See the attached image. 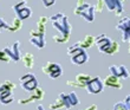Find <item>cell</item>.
<instances>
[{
	"instance_id": "cell-23",
	"label": "cell",
	"mask_w": 130,
	"mask_h": 110,
	"mask_svg": "<svg viewBox=\"0 0 130 110\" xmlns=\"http://www.w3.org/2000/svg\"><path fill=\"white\" fill-rule=\"evenodd\" d=\"M104 6H105V4L103 0H97V4L95 5V11L99 12V13H102L103 10H104Z\"/></svg>"
},
{
	"instance_id": "cell-13",
	"label": "cell",
	"mask_w": 130,
	"mask_h": 110,
	"mask_svg": "<svg viewBox=\"0 0 130 110\" xmlns=\"http://www.w3.org/2000/svg\"><path fill=\"white\" fill-rule=\"evenodd\" d=\"M92 78L89 73H79L75 77L73 81H68V85L72 88H86V84Z\"/></svg>"
},
{
	"instance_id": "cell-2",
	"label": "cell",
	"mask_w": 130,
	"mask_h": 110,
	"mask_svg": "<svg viewBox=\"0 0 130 110\" xmlns=\"http://www.w3.org/2000/svg\"><path fill=\"white\" fill-rule=\"evenodd\" d=\"M48 18L45 15L38 18L36 27L30 31V43L37 49L41 50L45 48L46 41H45V32H46V23Z\"/></svg>"
},
{
	"instance_id": "cell-32",
	"label": "cell",
	"mask_w": 130,
	"mask_h": 110,
	"mask_svg": "<svg viewBox=\"0 0 130 110\" xmlns=\"http://www.w3.org/2000/svg\"><path fill=\"white\" fill-rule=\"evenodd\" d=\"M128 50H129V53H130V40H129V48H128Z\"/></svg>"
},
{
	"instance_id": "cell-27",
	"label": "cell",
	"mask_w": 130,
	"mask_h": 110,
	"mask_svg": "<svg viewBox=\"0 0 130 110\" xmlns=\"http://www.w3.org/2000/svg\"><path fill=\"white\" fill-rule=\"evenodd\" d=\"M57 0H41V3L44 4L45 7H51L53 4H56Z\"/></svg>"
},
{
	"instance_id": "cell-29",
	"label": "cell",
	"mask_w": 130,
	"mask_h": 110,
	"mask_svg": "<svg viewBox=\"0 0 130 110\" xmlns=\"http://www.w3.org/2000/svg\"><path fill=\"white\" fill-rule=\"evenodd\" d=\"M84 110H97V105L96 104H92V105H90V107H88Z\"/></svg>"
},
{
	"instance_id": "cell-31",
	"label": "cell",
	"mask_w": 130,
	"mask_h": 110,
	"mask_svg": "<svg viewBox=\"0 0 130 110\" xmlns=\"http://www.w3.org/2000/svg\"><path fill=\"white\" fill-rule=\"evenodd\" d=\"M37 109H38V110H46V109L44 108V105H41V104H39V105H38Z\"/></svg>"
},
{
	"instance_id": "cell-7",
	"label": "cell",
	"mask_w": 130,
	"mask_h": 110,
	"mask_svg": "<svg viewBox=\"0 0 130 110\" xmlns=\"http://www.w3.org/2000/svg\"><path fill=\"white\" fill-rule=\"evenodd\" d=\"M112 39L109 38L106 35H99L95 37V45L97 46L99 52L109 55L110 50H111V45H112Z\"/></svg>"
},
{
	"instance_id": "cell-33",
	"label": "cell",
	"mask_w": 130,
	"mask_h": 110,
	"mask_svg": "<svg viewBox=\"0 0 130 110\" xmlns=\"http://www.w3.org/2000/svg\"><path fill=\"white\" fill-rule=\"evenodd\" d=\"M20 1H27V0H20Z\"/></svg>"
},
{
	"instance_id": "cell-11",
	"label": "cell",
	"mask_w": 130,
	"mask_h": 110,
	"mask_svg": "<svg viewBox=\"0 0 130 110\" xmlns=\"http://www.w3.org/2000/svg\"><path fill=\"white\" fill-rule=\"evenodd\" d=\"M4 51L6 52V55L10 57L12 62H18L19 59H21L20 55V41L17 40L14 41L12 45H7L3 49Z\"/></svg>"
},
{
	"instance_id": "cell-8",
	"label": "cell",
	"mask_w": 130,
	"mask_h": 110,
	"mask_svg": "<svg viewBox=\"0 0 130 110\" xmlns=\"http://www.w3.org/2000/svg\"><path fill=\"white\" fill-rule=\"evenodd\" d=\"M116 28L122 33V41L130 40V17H122L116 24Z\"/></svg>"
},
{
	"instance_id": "cell-12",
	"label": "cell",
	"mask_w": 130,
	"mask_h": 110,
	"mask_svg": "<svg viewBox=\"0 0 130 110\" xmlns=\"http://www.w3.org/2000/svg\"><path fill=\"white\" fill-rule=\"evenodd\" d=\"M105 4L106 8L110 12H115L117 17H121L124 13V6L123 4L125 0H103Z\"/></svg>"
},
{
	"instance_id": "cell-18",
	"label": "cell",
	"mask_w": 130,
	"mask_h": 110,
	"mask_svg": "<svg viewBox=\"0 0 130 110\" xmlns=\"http://www.w3.org/2000/svg\"><path fill=\"white\" fill-rule=\"evenodd\" d=\"M77 44H78L80 48L84 49V50H86V49L91 48V46L95 44V37H93L92 35H86L85 37L83 38L82 40H79Z\"/></svg>"
},
{
	"instance_id": "cell-22",
	"label": "cell",
	"mask_w": 130,
	"mask_h": 110,
	"mask_svg": "<svg viewBox=\"0 0 130 110\" xmlns=\"http://www.w3.org/2000/svg\"><path fill=\"white\" fill-rule=\"evenodd\" d=\"M14 88H15V84L11 81H5L0 84V93L6 91V90H10V91H13Z\"/></svg>"
},
{
	"instance_id": "cell-26",
	"label": "cell",
	"mask_w": 130,
	"mask_h": 110,
	"mask_svg": "<svg viewBox=\"0 0 130 110\" xmlns=\"http://www.w3.org/2000/svg\"><path fill=\"white\" fill-rule=\"evenodd\" d=\"M113 110H128V108L125 107V104L123 102H117L115 105H113Z\"/></svg>"
},
{
	"instance_id": "cell-14",
	"label": "cell",
	"mask_w": 130,
	"mask_h": 110,
	"mask_svg": "<svg viewBox=\"0 0 130 110\" xmlns=\"http://www.w3.org/2000/svg\"><path fill=\"white\" fill-rule=\"evenodd\" d=\"M103 88H104V83L99 77H92L86 84V90L89 93H99L101 91H103Z\"/></svg>"
},
{
	"instance_id": "cell-19",
	"label": "cell",
	"mask_w": 130,
	"mask_h": 110,
	"mask_svg": "<svg viewBox=\"0 0 130 110\" xmlns=\"http://www.w3.org/2000/svg\"><path fill=\"white\" fill-rule=\"evenodd\" d=\"M21 60L24 63L25 68H27V69H32L34 66V62H36V58H34L33 53L31 52H26L24 56H21Z\"/></svg>"
},
{
	"instance_id": "cell-9",
	"label": "cell",
	"mask_w": 130,
	"mask_h": 110,
	"mask_svg": "<svg viewBox=\"0 0 130 110\" xmlns=\"http://www.w3.org/2000/svg\"><path fill=\"white\" fill-rule=\"evenodd\" d=\"M19 82H20L21 88L24 90H26V91H30V92L38 88L37 78L32 73H26V75L21 76L20 78H19Z\"/></svg>"
},
{
	"instance_id": "cell-21",
	"label": "cell",
	"mask_w": 130,
	"mask_h": 110,
	"mask_svg": "<svg viewBox=\"0 0 130 110\" xmlns=\"http://www.w3.org/2000/svg\"><path fill=\"white\" fill-rule=\"evenodd\" d=\"M11 26H10V32H17L19 31L21 28V20L19 19L18 17H14L13 19H12V23H11Z\"/></svg>"
},
{
	"instance_id": "cell-28",
	"label": "cell",
	"mask_w": 130,
	"mask_h": 110,
	"mask_svg": "<svg viewBox=\"0 0 130 110\" xmlns=\"http://www.w3.org/2000/svg\"><path fill=\"white\" fill-rule=\"evenodd\" d=\"M123 103L125 104V107L128 108V110H130V95H128V96L125 97V98H124Z\"/></svg>"
},
{
	"instance_id": "cell-16",
	"label": "cell",
	"mask_w": 130,
	"mask_h": 110,
	"mask_svg": "<svg viewBox=\"0 0 130 110\" xmlns=\"http://www.w3.org/2000/svg\"><path fill=\"white\" fill-rule=\"evenodd\" d=\"M109 70L111 75L116 76L120 79H127L130 77L129 70L125 68V65H110Z\"/></svg>"
},
{
	"instance_id": "cell-3",
	"label": "cell",
	"mask_w": 130,
	"mask_h": 110,
	"mask_svg": "<svg viewBox=\"0 0 130 110\" xmlns=\"http://www.w3.org/2000/svg\"><path fill=\"white\" fill-rule=\"evenodd\" d=\"M79 104V98L76 92H70V93H60L58 98L50 104V109L51 110H57V109H64L69 110L70 108L76 107Z\"/></svg>"
},
{
	"instance_id": "cell-5",
	"label": "cell",
	"mask_w": 130,
	"mask_h": 110,
	"mask_svg": "<svg viewBox=\"0 0 130 110\" xmlns=\"http://www.w3.org/2000/svg\"><path fill=\"white\" fill-rule=\"evenodd\" d=\"M73 13L76 15L82 17L88 23H92L95 20V6L91 4H83L80 6H76L73 8Z\"/></svg>"
},
{
	"instance_id": "cell-17",
	"label": "cell",
	"mask_w": 130,
	"mask_h": 110,
	"mask_svg": "<svg viewBox=\"0 0 130 110\" xmlns=\"http://www.w3.org/2000/svg\"><path fill=\"white\" fill-rule=\"evenodd\" d=\"M103 83H104V85L112 88V89H122V86H123L121 79L113 75H108L105 78L103 79Z\"/></svg>"
},
{
	"instance_id": "cell-24",
	"label": "cell",
	"mask_w": 130,
	"mask_h": 110,
	"mask_svg": "<svg viewBox=\"0 0 130 110\" xmlns=\"http://www.w3.org/2000/svg\"><path fill=\"white\" fill-rule=\"evenodd\" d=\"M0 62H4V63H8V62H11V59H10V57L6 55V52L4 51L3 49L0 50Z\"/></svg>"
},
{
	"instance_id": "cell-4",
	"label": "cell",
	"mask_w": 130,
	"mask_h": 110,
	"mask_svg": "<svg viewBox=\"0 0 130 110\" xmlns=\"http://www.w3.org/2000/svg\"><path fill=\"white\" fill-rule=\"evenodd\" d=\"M68 55L71 58L72 64H76V65L85 64L89 60V56H88L86 51L83 48H80L77 43L68 48Z\"/></svg>"
},
{
	"instance_id": "cell-1",
	"label": "cell",
	"mask_w": 130,
	"mask_h": 110,
	"mask_svg": "<svg viewBox=\"0 0 130 110\" xmlns=\"http://www.w3.org/2000/svg\"><path fill=\"white\" fill-rule=\"evenodd\" d=\"M50 21L52 24V27L57 31V33L53 35V40L58 44H63V43L69 41L72 26L69 21L68 15L63 12H58V13L52 14L50 17Z\"/></svg>"
},
{
	"instance_id": "cell-6",
	"label": "cell",
	"mask_w": 130,
	"mask_h": 110,
	"mask_svg": "<svg viewBox=\"0 0 130 110\" xmlns=\"http://www.w3.org/2000/svg\"><path fill=\"white\" fill-rule=\"evenodd\" d=\"M12 10L14 11L15 13V17H18L21 21L26 20L32 15V10L31 7L26 5V1H20V3H17L15 5L12 6Z\"/></svg>"
},
{
	"instance_id": "cell-30",
	"label": "cell",
	"mask_w": 130,
	"mask_h": 110,
	"mask_svg": "<svg viewBox=\"0 0 130 110\" xmlns=\"http://www.w3.org/2000/svg\"><path fill=\"white\" fill-rule=\"evenodd\" d=\"M83 4H85V0H77V6H80Z\"/></svg>"
},
{
	"instance_id": "cell-10",
	"label": "cell",
	"mask_w": 130,
	"mask_h": 110,
	"mask_svg": "<svg viewBox=\"0 0 130 110\" xmlns=\"http://www.w3.org/2000/svg\"><path fill=\"white\" fill-rule=\"evenodd\" d=\"M41 70H43V72H44L45 75H47L50 78H58L63 73L62 66L59 65V64H57V63H52V62H48V63H46L45 65H43Z\"/></svg>"
},
{
	"instance_id": "cell-20",
	"label": "cell",
	"mask_w": 130,
	"mask_h": 110,
	"mask_svg": "<svg viewBox=\"0 0 130 110\" xmlns=\"http://www.w3.org/2000/svg\"><path fill=\"white\" fill-rule=\"evenodd\" d=\"M13 102V93L10 90H6L0 93V103L1 104H10Z\"/></svg>"
},
{
	"instance_id": "cell-15",
	"label": "cell",
	"mask_w": 130,
	"mask_h": 110,
	"mask_svg": "<svg viewBox=\"0 0 130 110\" xmlns=\"http://www.w3.org/2000/svg\"><path fill=\"white\" fill-rule=\"evenodd\" d=\"M44 97V90L38 86L37 89H34L33 91H31V95L26 98H23V100H19L18 103L21 104V105H25V104H30V103H33L34 101H39Z\"/></svg>"
},
{
	"instance_id": "cell-25",
	"label": "cell",
	"mask_w": 130,
	"mask_h": 110,
	"mask_svg": "<svg viewBox=\"0 0 130 110\" xmlns=\"http://www.w3.org/2000/svg\"><path fill=\"white\" fill-rule=\"evenodd\" d=\"M10 26L11 25L8 23H6L3 18L0 17V32H1V30H8L10 31Z\"/></svg>"
}]
</instances>
